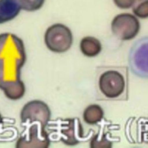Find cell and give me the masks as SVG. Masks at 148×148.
Instances as JSON below:
<instances>
[{
  "mask_svg": "<svg viewBox=\"0 0 148 148\" xmlns=\"http://www.w3.org/2000/svg\"><path fill=\"white\" fill-rule=\"evenodd\" d=\"M115 5L122 9H129L132 6L135 0H113Z\"/></svg>",
  "mask_w": 148,
  "mask_h": 148,
  "instance_id": "9a60e30c",
  "label": "cell"
},
{
  "mask_svg": "<svg viewBox=\"0 0 148 148\" xmlns=\"http://www.w3.org/2000/svg\"><path fill=\"white\" fill-rule=\"evenodd\" d=\"M80 49L84 56L91 57L99 54L102 49V45L99 40L95 37L87 36L81 39Z\"/></svg>",
  "mask_w": 148,
  "mask_h": 148,
  "instance_id": "30bf717a",
  "label": "cell"
},
{
  "mask_svg": "<svg viewBox=\"0 0 148 148\" xmlns=\"http://www.w3.org/2000/svg\"><path fill=\"white\" fill-rule=\"evenodd\" d=\"M128 70L125 66L100 67L97 69L96 98L125 101L128 99Z\"/></svg>",
  "mask_w": 148,
  "mask_h": 148,
  "instance_id": "7a4b0ae2",
  "label": "cell"
},
{
  "mask_svg": "<svg viewBox=\"0 0 148 148\" xmlns=\"http://www.w3.org/2000/svg\"><path fill=\"white\" fill-rule=\"evenodd\" d=\"M140 24L137 17L130 13H123L116 15L111 23L112 33L123 41L131 40L138 34Z\"/></svg>",
  "mask_w": 148,
  "mask_h": 148,
  "instance_id": "5b68a950",
  "label": "cell"
},
{
  "mask_svg": "<svg viewBox=\"0 0 148 148\" xmlns=\"http://www.w3.org/2000/svg\"><path fill=\"white\" fill-rule=\"evenodd\" d=\"M26 59L24 42L20 37L10 33L0 34V89L9 99H20L25 93L20 74Z\"/></svg>",
  "mask_w": 148,
  "mask_h": 148,
  "instance_id": "6da1fadb",
  "label": "cell"
},
{
  "mask_svg": "<svg viewBox=\"0 0 148 148\" xmlns=\"http://www.w3.org/2000/svg\"><path fill=\"white\" fill-rule=\"evenodd\" d=\"M128 63L134 74L148 78V36L138 39L132 44L128 55Z\"/></svg>",
  "mask_w": 148,
  "mask_h": 148,
  "instance_id": "277c9868",
  "label": "cell"
},
{
  "mask_svg": "<svg viewBox=\"0 0 148 148\" xmlns=\"http://www.w3.org/2000/svg\"><path fill=\"white\" fill-rule=\"evenodd\" d=\"M110 136V134L109 133L103 132L102 126L99 132L91 139L90 146L92 148L111 147L112 145L111 139H113L109 138Z\"/></svg>",
  "mask_w": 148,
  "mask_h": 148,
  "instance_id": "7c38bea8",
  "label": "cell"
},
{
  "mask_svg": "<svg viewBox=\"0 0 148 148\" xmlns=\"http://www.w3.org/2000/svg\"><path fill=\"white\" fill-rule=\"evenodd\" d=\"M132 9L137 17L140 19L148 18V0H135Z\"/></svg>",
  "mask_w": 148,
  "mask_h": 148,
  "instance_id": "4fadbf2b",
  "label": "cell"
},
{
  "mask_svg": "<svg viewBox=\"0 0 148 148\" xmlns=\"http://www.w3.org/2000/svg\"><path fill=\"white\" fill-rule=\"evenodd\" d=\"M51 117V111L48 105L39 100H34L27 103L23 107L20 118L21 122L28 125L37 123L45 128Z\"/></svg>",
  "mask_w": 148,
  "mask_h": 148,
  "instance_id": "8992f818",
  "label": "cell"
},
{
  "mask_svg": "<svg viewBox=\"0 0 148 148\" xmlns=\"http://www.w3.org/2000/svg\"><path fill=\"white\" fill-rule=\"evenodd\" d=\"M47 48L56 53H63L68 50L73 43L71 30L61 23L54 24L47 28L44 36Z\"/></svg>",
  "mask_w": 148,
  "mask_h": 148,
  "instance_id": "3957f363",
  "label": "cell"
},
{
  "mask_svg": "<svg viewBox=\"0 0 148 148\" xmlns=\"http://www.w3.org/2000/svg\"><path fill=\"white\" fill-rule=\"evenodd\" d=\"M2 123V116H1V115L0 114V125H1V124Z\"/></svg>",
  "mask_w": 148,
  "mask_h": 148,
  "instance_id": "2e32d148",
  "label": "cell"
},
{
  "mask_svg": "<svg viewBox=\"0 0 148 148\" xmlns=\"http://www.w3.org/2000/svg\"><path fill=\"white\" fill-rule=\"evenodd\" d=\"M21 9L16 0H0V24L14 19Z\"/></svg>",
  "mask_w": 148,
  "mask_h": 148,
  "instance_id": "9c48e42d",
  "label": "cell"
},
{
  "mask_svg": "<svg viewBox=\"0 0 148 148\" xmlns=\"http://www.w3.org/2000/svg\"><path fill=\"white\" fill-rule=\"evenodd\" d=\"M104 111L98 104H92L87 106L83 112V120L90 125L97 124L103 118Z\"/></svg>",
  "mask_w": 148,
  "mask_h": 148,
  "instance_id": "8fae6325",
  "label": "cell"
},
{
  "mask_svg": "<svg viewBox=\"0 0 148 148\" xmlns=\"http://www.w3.org/2000/svg\"><path fill=\"white\" fill-rule=\"evenodd\" d=\"M21 9L34 12L40 9L45 3V0H16Z\"/></svg>",
  "mask_w": 148,
  "mask_h": 148,
  "instance_id": "5bb4252c",
  "label": "cell"
},
{
  "mask_svg": "<svg viewBox=\"0 0 148 148\" xmlns=\"http://www.w3.org/2000/svg\"><path fill=\"white\" fill-rule=\"evenodd\" d=\"M59 139L66 145H75L91 136V133L84 135L83 129L77 118L61 120L58 126Z\"/></svg>",
  "mask_w": 148,
  "mask_h": 148,
  "instance_id": "ba28073f",
  "label": "cell"
},
{
  "mask_svg": "<svg viewBox=\"0 0 148 148\" xmlns=\"http://www.w3.org/2000/svg\"><path fill=\"white\" fill-rule=\"evenodd\" d=\"M50 140L45 131V128L40 124L33 123L21 135L16 143L17 148H47L49 146Z\"/></svg>",
  "mask_w": 148,
  "mask_h": 148,
  "instance_id": "52a82bcc",
  "label": "cell"
}]
</instances>
